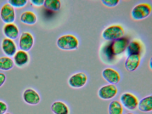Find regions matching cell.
Wrapping results in <instances>:
<instances>
[{
  "mask_svg": "<svg viewBox=\"0 0 152 114\" xmlns=\"http://www.w3.org/2000/svg\"><path fill=\"white\" fill-rule=\"evenodd\" d=\"M20 19L21 21L24 24L32 25L36 23L37 18L33 12L31 11H27L23 12L21 14Z\"/></svg>",
  "mask_w": 152,
  "mask_h": 114,
  "instance_id": "cell-18",
  "label": "cell"
},
{
  "mask_svg": "<svg viewBox=\"0 0 152 114\" xmlns=\"http://www.w3.org/2000/svg\"><path fill=\"white\" fill-rule=\"evenodd\" d=\"M6 79L5 75L3 73H0V87L5 82Z\"/></svg>",
  "mask_w": 152,
  "mask_h": 114,
  "instance_id": "cell-28",
  "label": "cell"
},
{
  "mask_svg": "<svg viewBox=\"0 0 152 114\" xmlns=\"http://www.w3.org/2000/svg\"><path fill=\"white\" fill-rule=\"evenodd\" d=\"M31 3L37 6H40L43 5L45 0H30Z\"/></svg>",
  "mask_w": 152,
  "mask_h": 114,
  "instance_id": "cell-27",
  "label": "cell"
},
{
  "mask_svg": "<svg viewBox=\"0 0 152 114\" xmlns=\"http://www.w3.org/2000/svg\"><path fill=\"white\" fill-rule=\"evenodd\" d=\"M27 0H9L8 3L14 8H20L24 7L27 4Z\"/></svg>",
  "mask_w": 152,
  "mask_h": 114,
  "instance_id": "cell-23",
  "label": "cell"
},
{
  "mask_svg": "<svg viewBox=\"0 0 152 114\" xmlns=\"http://www.w3.org/2000/svg\"><path fill=\"white\" fill-rule=\"evenodd\" d=\"M58 47L64 50H72L76 49L78 42L77 38L71 35H66L59 37L57 42Z\"/></svg>",
  "mask_w": 152,
  "mask_h": 114,
  "instance_id": "cell-2",
  "label": "cell"
},
{
  "mask_svg": "<svg viewBox=\"0 0 152 114\" xmlns=\"http://www.w3.org/2000/svg\"><path fill=\"white\" fill-rule=\"evenodd\" d=\"M151 11L152 7L150 4L147 3H141L133 9L131 12V16L134 20H141L147 17Z\"/></svg>",
  "mask_w": 152,
  "mask_h": 114,
  "instance_id": "cell-1",
  "label": "cell"
},
{
  "mask_svg": "<svg viewBox=\"0 0 152 114\" xmlns=\"http://www.w3.org/2000/svg\"><path fill=\"white\" fill-rule=\"evenodd\" d=\"M1 48L5 54L9 57H12L16 52L17 48L13 40L7 38L4 39L2 41Z\"/></svg>",
  "mask_w": 152,
  "mask_h": 114,
  "instance_id": "cell-14",
  "label": "cell"
},
{
  "mask_svg": "<svg viewBox=\"0 0 152 114\" xmlns=\"http://www.w3.org/2000/svg\"><path fill=\"white\" fill-rule=\"evenodd\" d=\"M7 109V105L4 103L0 101V114H4Z\"/></svg>",
  "mask_w": 152,
  "mask_h": 114,
  "instance_id": "cell-25",
  "label": "cell"
},
{
  "mask_svg": "<svg viewBox=\"0 0 152 114\" xmlns=\"http://www.w3.org/2000/svg\"><path fill=\"white\" fill-rule=\"evenodd\" d=\"M88 77L83 72H78L71 75L68 80V83L71 88L79 89L84 86L87 83Z\"/></svg>",
  "mask_w": 152,
  "mask_h": 114,
  "instance_id": "cell-4",
  "label": "cell"
},
{
  "mask_svg": "<svg viewBox=\"0 0 152 114\" xmlns=\"http://www.w3.org/2000/svg\"><path fill=\"white\" fill-rule=\"evenodd\" d=\"M1 19L5 23H13L15 18L14 8L8 3L4 4L0 12Z\"/></svg>",
  "mask_w": 152,
  "mask_h": 114,
  "instance_id": "cell-6",
  "label": "cell"
},
{
  "mask_svg": "<svg viewBox=\"0 0 152 114\" xmlns=\"http://www.w3.org/2000/svg\"><path fill=\"white\" fill-rule=\"evenodd\" d=\"M102 74L103 78L111 84H116L120 80L121 77L119 73L111 68H107L104 69Z\"/></svg>",
  "mask_w": 152,
  "mask_h": 114,
  "instance_id": "cell-12",
  "label": "cell"
},
{
  "mask_svg": "<svg viewBox=\"0 0 152 114\" xmlns=\"http://www.w3.org/2000/svg\"><path fill=\"white\" fill-rule=\"evenodd\" d=\"M141 60L140 54L129 55L124 64L126 70L129 72L135 71L139 66Z\"/></svg>",
  "mask_w": 152,
  "mask_h": 114,
  "instance_id": "cell-11",
  "label": "cell"
},
{
  "mask_svg": "<svg viewBox=\"0 0 152 114\" xmlns=\"http://www.w3.org/2000/svg\"><path fill=\"white\" fill-rule=\"evenodd\" d=\"M125 114H134V113H126Z\"/></svg>",
  "mask_w": 152,
  "mask_h": 114,
  "instance_id": "cell-30",
  "label": "cell"
},
{
  "mask_svg": "<svg viewBox=\"0 0 152 114\" xmlns=\"http://www.w3.org/2000/svg\"><path fill=\"white\" fill-rule=\"evenodd\" d=\"M51 110L54 114H69L70 110L68 104L64 101L57 100L51 106Z\"/></svg>",
  "mask_w": 152,
  "mask_h": 114,
  "instance_id": "cell-13",
  "label": "cell"
},
{
  "mask_svg": "<svg viewBox=\"0 0 152 114\" xmlns=\"http://www.w3.org/2000/svg\"><path fill=\"white\" fill-rule=\"evenodd\" d=\"M108 111L109 114H122L123 108L121 103L115 100L110 102Z\"/></svg>",
  "mask_w": 152,
  "mask_h": 114,
  "instance_id": "cell-19",
  "label": "cell"
},
{
  "mask_svg": "<svg viewBox=\"0 0 152 114\" xmlns=\"http://www.w3.org/2000/svg\"><path fill=\"white\" fill-rule=\"evenodd\" d=\"M124 33L123 28L118 25L110 26L103 32L102 36L105 40L114 41L122 37Z\"/></svg>",
  "mask_w": 152,
  "mask_h": 114,
  "instance_id": "cell-3",
  "label": "cell"
},
{
  "mask_svg": "<svg viewBox=\"0 0 152 114\" xmlns=\"http://www.w3.org/2000/svg\"><path fill=\"white\" fill-rule=\"evenodd\" d=\"M151 62H152V61H151V60L150 61V67H151V69H152Z\"/></svg>",
  "mask_w": 152,
  "mask_h": 114,
  "instance_id": "cell-29",
  "label": "cell"
},
{
  "mask_svg": "<svg viewBox=\"0 0 152 114\" xmlns=\"http://www.w3.org/2000/svg\"><path fill=\"white\" fill-rule=\"evenodd\" d=\"M34 43V39L29 33L23 32L20 37L19 46L20 50L26 52L29 51L32 48Z\"/></svg>",
  "mask_w": 152,
  "mask_h": 114,
  "instance_id": "cell-9",
  "label": "cell"
},
{
  "mask_svg": "<svg viewBox=\"0 0 152 114\" xmlns=\"http://www.w3.org/2000/svg\"><path fill=\"white\" fill-rule=\"evenodd\" d=\"M129 40L125 37H122L113 41L109 45L110 51L113 56L122 53L127 47Z\"/></svg>",
  "mask_w": 152,
  "mask_h": 114,
  "instance_id": "cell-5",
  "label": "cell"
},
{
  "mask_svg": "<svg viewBox=\"0 0 152 114\" xmlns=\"http://www.w3.org/2000/svg\"><path fill=\"white\" fill-rule=\"evenodd\" d=\"M13 59L16 65L19 67H22L28 63L29 57L26 52L20 50L16 52L14 55Z\"/></svg>",
  "mask_w": 152,
  "mask_h": 114,
  "instance_id": "cell-16",
  "label": "cell"
},
{
  "mask_svg": "<svg viewBox=\"0 0 152 114\" xmlns=\"http://www.w3.org/2000/svg\"><path fill=\"white\" fill-rule=\"evenodd\" d=\"M43 5L45 8L53 11H58L60 8L61 4L59 0H46Z\"/></svg>",
  "mask_w": 152,
  "mask_h": 114,
  "instance_id": "cell-21",
  "label": "cell"
},
{
  "mask_svg": "<svg viewBox=\"0 0 152 114\" xmlns=\"http://www.w3.org/2000/svg\"><path fill=\"white\" fill-rule=\"evenodd\" d=\"M104 53L109 59H112L114 56L111 54L110 50L109 45H108L104 49Z\"/></svg>",
  "mask_w": 152,
  "mask_h": 114,
  "instance_id": "cell-26",
  "label": "cell"
},
{
  "mask_svg": "<svg viewBox=\"0 0 152 114\" xmlns=\"http://www.w3.org/2000/svg\"><path fill=\"white\" fill-rule=\"evenodd\" d=\"M102 3L106 7H113L116 6L119 3L118 0H102L101 1Z\"/></svg>",
  "mask_w": 152,
  "mask_h": 114,
  "instance_id": "cell-24",
  "label": "cell"
},
{
  "mask_svg": "<svg viewBox=\"0 0 152 114\" xmlns=\"http://www.w3.org/2000/svg\"><path fill=\"white\" fill-rule=\"evenodd\" d=\"M14 65V62L10 58L7 57L0 58V69L7 71L12 69Z\"/></svg>",
  "mask_w": 152,
  "mask_h": 114,
  "instance_id": "cell-20",
  "label": "cell"
},
{
  "mask_svg": "<svg viewBox=\"0 0 152 114\" xmlns=\"http://www.w3.org/2000/svg\"><path fill=\"white\" fill-rule=\"evenodd\" d=\"M5 114H11L10 113H5Z\"/></svg>",
  "mask_w": 152,
  "mask_h": 114,
  "instance_id": "cell-31",
  "label": "cell"
},
{
  "mask_svg": "<svg viewBox=\"0 0 152 114\" xmlns=\"http://www.w3.org/2000/svg\"><path fill=\"white\" fill-rule=\"evenodd\" d=\"M24 101L31 105L38 104L41 101V97L39 92L34 89L29 88L26 89L23 94Z\"/></svg>",
  "mask_w": 152,
  "mask_h": 114,
  "instance_id": "cell-7",
  "label": "cell"
},
{
  "mask_svg": "<svg viewBox=\"0 0 152 114\" xmlns=\"http://www.w3.org/2000/svg\"><path fill=\"white\" fill-rule=\"evenodd\" d=\"M128 55L140 54L141 50V46L140 43L137 41L131 42L127 47Z\"/></svg>",
  "mask_w": 152,
  "mask_h": 114,
  "instance_id": "cell-22",
  "label": "cell"
},
{
  "mask_svg": "<svg viewBox=\"0 0 152 114\" xmlns=\"http://www.w3.org/2000/svg\"><path fill=\"white\" fill-rule=\"evenodd\" d=\"M138 108L143 112H148L152 110V96H149L141 99L138 103Z\"/></svg>",
  "mask_w": 152,
  "mask_h": 114,
  "instance_id": "cell-17",
  "label": "cell"
},
{
  "mask_svg": "<svg viewBox=\"0 0 152 114\" xmlns=\"http://www.w3.org/2000/svg\"><path fill=\"white\" fill-rule=\"evenodd\" d=\"M120 101L123 105L129 110H134L137 107L138 101L137 98L129 93L122 94L120 98Z\"/></svg>",
  "mask_w": 152,
  "mask_h": 114,
  "instance_id": "cell-8",
  "label": "cell"
},
{
  "mask_svg": "<svg viewBox=\"0 0 152 114\" xmlns=\"http://www.w3.org/2000/svg\"><path fill=\"white\" fill-rule=\"evenodd\" d=\"M3 31L5 36L12 40L17 39L19 35L18 28L13 23L6 24L3 27Z\"/></svg>",
  "mask_w": 152,
  "mask_h": 114,
  "instance_id": "cell-15",
  "label": "cell"
},
{
  "mask_svg": "<svg viewBox=\"0 0 152 114\" xmlns=\"http://www.w3.org/2000/svg\"><path fill=\"white\" fill-rule=\"evenodd\" d=\"M117 92V87L114 85L110 84L101 88L98 91V94L101 99L107 100L114 97Z\"/></svg>",
  "mask_w": 152,
  "mask_h": 114,
  "instance_id": "cell-10",
  "label": "cell"
}]
</instances>
